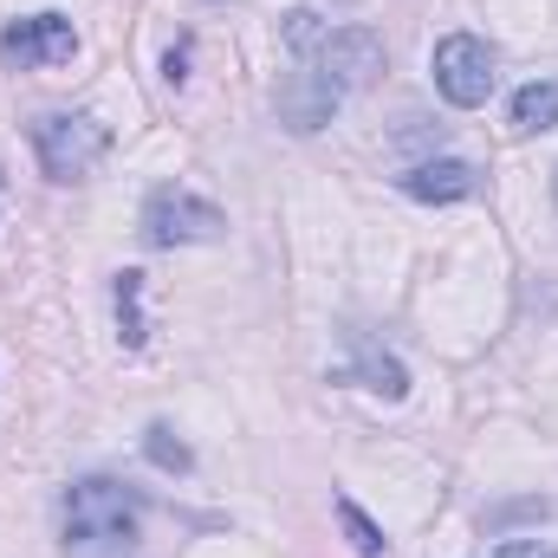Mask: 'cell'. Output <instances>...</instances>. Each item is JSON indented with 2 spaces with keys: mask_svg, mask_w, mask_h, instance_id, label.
I'll return each mask as SVG.
<instances>
[{
  "mask_svg": "<svg viewBox=\"0 0 558 558\" xmlns=\"http://www.w3.org/2000/svg\"><path fill=\"white\" fill-rule=\"evenodd\" d=\"M137 520L143 500L124 481H105V474L72 481L65 500H59L65 558H137Z\"/></svg>",
  "mask_w": 558,
  "mask_h": 558,
  "instance_id": "6da1fadb",
  "label": "cell"
},
{
  "mask_svg": "<svg viewBox=\"0 0 558 558\" xmlns=\"http://www.w3.org/2000/svg\"><path fill=\"white\" fill-rule=\"evenodd\" d=\"M33 149H39V169L52 175V182H85L98 162H105V124L98 118H85V111H46L39 124H33Z\"/></svg>",
  "mask_w": 558,
  "mask_h": 558,
  "instance_id": "7a4b0ae2",
  "label": "cell"
},
{
  "mask_svg": "<svg viewBox=\"0 0 558 558\" xmlns=\"http://www.w3.org/2000/svg\"><path fill=\"white\" fill-rule=\"evenodd\" d=\"M221 228H228V215H221L215 202H202V195L175 189V182L149 189V202H143V241H149V247H195V241H221Z\"/></svg>",
  "mask_w": 558,
  "mask_h": 558,
  "instance_id": "3957f363",
  "label": "cell"
},
{
  "mask_svg": "<svg viewBox=\"0 0 558 558\" xmlns=\"http://www.w3.org/2000/svg\"><path fill=\"white\" fill-rule=\"evenodd\" d=\"M435 92L454 105V111H481L494 98V52L474 39V33H448L435 46Z\"/></svg>",
  "mask_w": 558,
  "mask_h": 558,
  "instance_id": "277c9868",
  "label": "cell"
},
{
  "mask_svg": "<svg viewBox=\"0 0 558 558\" xmlns=\"http://www.w3.org/2000/svg\"><path fill=\"white\" fill-rule=\"evenodd\" d=\"M312 72L344 98V92H364L377 72H384V39L371 33V26H338V33H325V46L312 52Z\"/></svg>",
  "mask_w": 558,
  "mask_h": 558,
  "instance_id": "5b68a950",
  "label": "cell"
},
{
  "mask_svg": "<svg viewBox=\"0 0 558 558\" xmlns=\"http://www.w3.org/2000/svg\"><path fill=\"white\" fill-rule=\"evenodd\" d=\"M72 52H78V33H72V20H59V13L13 20V26L0 33V59L20 65V72H33V65H65Z\"/></svg>",
  "mask_w": 558,
  "mask_h": 558,
  "instance_id": "8992f818",
  "label": "cell"
},
{
  "mask_svg": "<svg viewBox=\"0 0 558 558\" xmlns=\"http://www.w3.org/2000/svg\"><path fill=\"white\" fill-rule=\"evenodd\" d=\"M481 189V169L474 162H461V156H435V162H416L410 175H403V195H416V202H468Z\"/></svg>",
  "mask_w": 558,
  "mask_h": 558,
  "instance_id": "52a82bcc",
  "label": "cell"
},
{
  "mask_svg": "<svg viewBox=\"0 0 558 558\" xmlns=\"http://www.w3.org/2000/svg\"><path fill=\"white\" fill-rule=\"evenodd\" d=\"M331 111H338V92H331L318 72H292V78L279 85V124L318 131V124H331Z\"/></svg>",
  "mask_w": 558,
  "mask_h": 558,
  "instance_id": "ba28073f",
  "label": "cell"
},
{
  "mask_svg": "<svg viewBox=\"0 0 558 558\" xmlns=\"http://www.w3.org/2000/svg\"><path fill=\"white\" fill-rule=\"evenodd\" d=\"M553 124H558V78L520 85V92H513V131H520V137H539V131H553Z\"/></svg>",
  "mask_w": 558,
  "mask_h": 558,
  "instance_id": "9c48e42d",
  "label": "cell"
},
{
  "mask_svg": "<svg viewBox=\"0 0 558 558\" xmlns=\"http://www.w3.org/2000/svg\"><path fill=\"white\" fill-rule=\"evenodd\" d=\"M118 338L137 351L143 338H149V325H143V274H118Z\"/></svg>",
  "mask_w": 558,
  "mask_h": 558,
  "instance_id": "30bf717a",
  "label": "cell"
},
{
  "mask_svg": "<svg viewBox=\"0 0 558 558\" xmlns=\"http://www.w3.org/2000/svg\"><path fill=\"white\" fill-rule=\"evenodd\" d=\"M357 371H364V390H384V397H403V390H410L403 364L384 357V351H371V344H364V364H357Z\"/></svg>",
  "mask_w": 558,
  "mask_h": 558,
  "instance_id": "8fae6325",
  "label": "cell"
},
{
  "mask_svg": "<svg viewBox=\"0 0 558 558\" xmlns=\"http://www.w3.org/2000/svg\"><path fill=\"white\" fill-rule=\"evenodd\" d=\"M325 33H331V26H325V20H318L312 7H299V13H286V46H292L299 59H312V52L325 46Z\"/></svg>",
  "mask_w": 558,
  "mask_h": 558,
  "instance_id": "7c38bea8",
  "label": "cell"
},
{
  "mask_svg": "<svg viewBox=\"0 0 558 558\" xmlns=\"http://www.w3.org/2000/svg\"><path fill=\"white\" fill-rule=\"evenodd\" d=\"M338 520H344V533H351V546H357L364 558H377V553H384V533H377V526H371V520H364V513H357L351 500H338Z\"/></svg>",
  "mask_w": 558,
  "mask_h": 558,
  "instance_id": "4fadbf2b",
  "label": "cell"
},
{
  "mask_svg": "<svg viewBox=\"0 0 558 558\" xmlns=\"http://www.w3.org/2000/svg\"><path fill=\"white\" fill-rule=\"evenodd\" d=\"M143 448H149V461H156V468H189V448H182V441H169V428H149V441H143Z\"/></svg>",
  "mask_w": 558,
  "mask_h": 558,
  "instance_id": "5bb4252c",
  "label": "cell"
},
{
  "mask_svg": "<svg viewBox=\"0 0 558 558\" xmlns=\"http://www.w3.org/2000/svg\"><path fill=\"white\" fill-rule=\"evenodd\" d=\"M494 558H558V546H546V539H507Z\"/></svg>",
  "mask_w": 558,
  "mask_h": 558,
  "instance_id": "9a60e30c",
  "label": "cell"
},
{
  "mask_svg": "<svg viewBox=\"0 0 558 558\" xmlns=\"http://www.w3.org/2000/svg\"><path fill=\"white\" fill-rule=\"evenodd\" d=\"M553 195H558V175H553Z\"/></svg>",
  "mask_w": 558,
  "mask_h": 558,
  "instance_id": "2e32d148",
  "label": "cell"
}]
</instances>
